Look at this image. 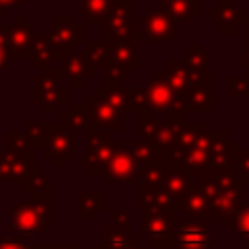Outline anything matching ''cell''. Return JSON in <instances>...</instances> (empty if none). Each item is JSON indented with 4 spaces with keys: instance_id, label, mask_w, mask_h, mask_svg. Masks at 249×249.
<instances>
[{
    "instance_id": "47",
    "label": "cell",
    "mask_w": 249,
    "mask_h": 249,
    "mask_svg": "<svg viewBox=\"0 0 249 249\" xmlns=\"http://www.w3.org/2000/svg\"><path fill=\"white\" fill-rule=\"evenodd\" d=\"M146 249H148V247H146Z\"/></svg>"
},
{
    "instance_id": "31",
    "label": "cell",
    "mask_w": 249,
    "mask_h": 249,
    "mask_svg": "<svg viewBox=\"0 0 249 249\" xmlns=\"http://www.w3.org/2000/svg\"><path fill=\"white\" fill-rule=\"evenodd\" d=\"M167 12L175 23L191 25L193 18L200 14V0H175L167 8Z\"/></svg>"
},
{
    "instance_id": "8",
    "label": "cell",
    "mask_w": 249,
    "mask_h": 249,
    "mask_svg": "<svg viewBox=\"0 0 249 249\" xmlns=\"http://www.w3.org/2000/svg\"><path fill=\"white\" fill-rule=\"evenodd\" d=\"M130 2L113 4L107 19L103 23V41L121 43V41H138V16L128 8Z\"/></svg>"
},
{
    "instance_id": "39",
    "label": "cell",
    "mask_w": 249,
    "mask_h": 249,
    "mask_svg": "<svg viewBox=\"0 0 249 249\" xmlns=\"http://www.w3.org/2000/svg\"><path fill=\"white\" fill-rule=\"evenodd\" d=\"M130 218H132V214L128 210H115L113 212V226L130 228Z\"/></svg>"
},
{
    "instance_id": "18",
    "label": "cell",
    "mask_w": 249,
    "mask_h": 249,
    "mask_svg": "<svg viewBox=\"0 0 249 249\" xmlns=\"http://www.w3.org/2000/svg\"><path fill=\"white\" fill-rule=\"evenodd\" d=\"M8 35H10V58H16V60L29 58L35 31L31 29L29 23H25L23 16H18L14 23L8 25Z\"/></svg>"
},
{
    "instance_id": "28",
    "label": "cell",
    "mask_w": 249,
    "mask_h": 249,
    "mask_svg": "<svg viewBox=\"0 0 249 249\" xmlns=\"http://www.w3.org/2000/svg\"><path fill=\"white\" fill-rule=\"evenodd\" d=\"M23 187L29 195H33V200L51 202V183H49V177L43 173L41 167H37V165L33 167V171L25 179Z\"/></svg>"
},
{
    "instance_id": "21",
    "label": "cell",
    "mask_w": 249,
    "mask_h": 249,
    "mask_svg": "<svg viewBox=\"0 0 249 249\" xmlns=\"http://www.w3.org/2000/svg\"><path fill=\"white\" fill-rule=\"evenodd\" d=\"M212 21L222 33H235L239 23L245 21V10L237 0H220V4L212 8Z\"/></svg>"
},
{
    "instance_id": "37",
    "label": "cell",
    "mask_w": 249,
    "mask_h": 249,
    "mask_svg": "<svg viewBox=\"0 0 249 249\" xmlns=\"http://www.w3.org/2000/svg\"><path fill=\"white\" fill-rule=\"evenodd\" d=\"M10 60V35H8V25H0V70L8 64Z\"/></svg>"
},
{
    "instance_id": "32",
    "label": "cell",
    "mask_w": 249,
    "mask_h": 249,
    "mask_svg": "<svg viewBox=\"0 0 249 249\" xmlns=\"http://www.w3.org/2000/svg\"><path fill=\"white\" fill-rule=\"evenodd\" d=\"M60 121H64L68 126H72L76 132H88L91 130L89 126V119H88V109L86 105H70L68 113L60 115Z\"/></svg>"
},
{
    "instance_id": "20",
    "label": "cell",
    "mask_w": 249,
    "mask_h": 249,
    "mask_svg": "<svg viewBox=\"0 0 249 249\" xmlns=\"http://www.w3.org/2000/svg\"><path fill=\"white\" fill-rule=\"evenodd\" d=\"M235 154H237V148H235V142L230 138V134L226 130H216L210 142V171L208 173L224 169V167H231Z\"/></svg>"
},
{
    "instance_id": "11",
    "label": "cell",
    "mask_w": 249,
    "mask_h": 249,
    "mask_svg": "<svg viewBox=\"0 0 249 249\" xmlns=\"http://www.w3.org/2000/svg\"><path fill=\"white\" fill-rule=\"evenodd\" d=\"M105 45V70L113 72L119 78L128 76L140 64V45L138 41H121Z\"/></svg>"
},
{
    "instance_id": "45",
    "label": "cell",
    "mask_w": 249,
    "mask_h": 249,
    "mask_svg": "<svg viewBox=\"0 0 249 249\" xmlns=\"http://www.w3.org/2000/svg\"><path fill=\"white\" fill-rule=\"evenodd\" d=\"M88 249H103V247H101V245H89Z\"/></svg>"
},
{
    "instance_id": "40",
    "label": "cell",
    "mask_w": 249,
    "mask_h": 249,
    "mask_svg": "<svg viewBox=\"0 0 249 249\" xmlns=\"http://www.w3.org/2000/svg\"><path fill=\"white\" fill-rule=\"evenodd\" d=\"M0 249H31V247L23 243L21 237H12V239H0Z\"/></svg>"
},
{
    "instance_id": "1",
    "label": "cell",
    "mask_w": 249,
    "mask_h": 249,
    "mask_svg": "<svg viewBox=\"0 0 249 249\" xmlns=\"http://www.w3.org/2000/svg\"><path fill=\"white\" fill-rule=\"evenodd\" d=\"M198 183L212 198L214 220L220 228H233L239 212L245 208V183L235 175L233 165L198 175Z\"/></svg>"
},
{
    "instance_id": "6",
    "label": "cell",
    "mask_w": 249,
    "mask_h": 249,
    "mask_svg": "<svg viewBox=\"0 0 249 249\" xmlns=\"http://www.w3.org/2000/svg\"><path fill=\"white\" fill-rule=\"evenodd\" d=\"M86 158L78 160L80 165H86L89 175H103L113 154L119 146H123V140L115 138L113 132H101V130H88L86 132Z\"/></svg>"
},
{
    "instance_id": "41",
    "label": "cell",
    "mask_w": 249,
    "mask_h": 249,
    "mask_svg": "<svg viewBox=\"0 0 249 249\" xmlns=\"http://www.w3.org/2000/svg\"><path fill=\"white\" fill-rule=\"evenodd\" d=\"M23 0H0V16L6 14V8H16L19 6Z\"/></svg>"
},
{
    "instance_id": "5",
    "label": "cell",
    "mask_w": 249,
    "mask_h": 249,
    "mask_svg": "<svg viewBox=\"0 0 249 249\" xmlns=\"http://www.w3.org/2000/svg\"><path fill=\"white\" fill-rule=\"evenodd\" d=\"M175 214L165 208H140V233L138 239L144 247H158L161 249L175 228Z\"/></svg>"
},
{
    "instance_id": "10",
    "label": "cell",
    "mask_w": 249,
    "mask_h": 249,
    "mask_svg": "<svg viewBox=\"0 0 249 249\" xmlns=\"http://www.w3.org/2000/svg\"><path fill=\"white\" fill-rule=\"evenodd\" d=\"M49 37L58 58H62L64 54L76 51L82 41H86V25L78 23L76 16H53Z\"/></svg>"
},
{
    "instance_id": "44",
    "label": "cell",
    "mask_w": 249,
    "mask_h": 249,
    "mask_svg": "<svg viewBox=\"0 0 249 249\" xmlns=\"http://www.w3.org/2000/svg\"><path fill=\"white\" fill-rule=\"evenodd\" d=\"M245 27H247V45H249V18H245Z\"/></svg>"
},
{
    "instance_id": "4",
    "label": "cell",
    "mask_w": 249,
    "mask_h": 249,
    "mask_svg": "<svg viewBox=\"0 0 249 249\" xmlns=\"http://www.w3.org/2000/svg\"><path fill=\"white\" fill-rule=\"evenodd\" d=\"M41 154L53 165H66L70 161V158H76V154H78L76 130L72 126H68L64 121L49 123L45 140L41 144Z\"/></svg>"
},
{
    "instance_id": "36",
    "label": "cell",
    "mask_w": 249,
    "mask_h": 249,
    "mask_svg": "<svg viewBox=\"0 0 249 249\" xmlns=\"http://www.w3.org/2000/svg\"><path fill=\"white\" fill-rule=\"evenodd\" d=\"M228 93L230 95H249V74L231 76L228 80Z\"/></svg>"
},
{
    "instance_id": "26",
    "label": "cell",
    "mask_w": 249,
    "mask_h": 249,
    "mask_svg": "<svg viewBox=\"0 0 249 249\" xmlns=\"http://www.w3.org/2000/svg\"><path fill=\"white\" fill-rule=\"evenodd\" d=\"M185 99H187V111L208 113L212 103H216L218 97L210 95V84H193Z\"/></svg>"
},
{
    "instance_id": "25",
    "label": "cell",
    "mask_w": 249,
    "mask_h": 249,
    "mask_svg": "<svg viewBox=\"0 0 249 249\" xmlns=\"http://www.w3.org/2000/svg\"><path fill=\"white\" fill-rule=\"evenodd\" d=\"M128 152L132 154L138 169L140 167H146V165H152V163H160V161H165L163 156L160 154V150L146 138H134L128 142Z\"/></svg>"
},
{
    "instance_id": "42",
    "label": "cell",
    "mask_w": 249,
    "mask_h": 249,
    "mask_svg": "<svg viewBox=\"0 0 249 249\" xmlns=\"http://www.w3.org/2000/svg\"><path fill=\"white\" fill-rule=\"evenodd\" d=\"M156 2H158V4L161 6V8H165V10H167V8H169V6H171V4L175 2V0H156Z\"/></svg>"
},
{
    "instance_id": "33",
    "label": "cell",
    "mask_w": 249,
    "mask_h": 249,
    "mask_svg": "<svg viewBox=\"0 0 249 249\" xmlns=\"http://www.w3.org/2000/svg\"><path fill=\"white\" fill-rule=\"evenodd\" d=\"M86 56L93 70L105 68V45L103 43H86Z\"/></svg>"
},
{
    "instance_id": "7",
    "label": "cell",
    "mask_w": 249,
    "mask_h": 249,
    "mask_svg": "<svg viewBox=\"0 0 249 249\" xmlns=\"http://www.w3.org/2000/svg\"><path fill=\"white\" fill-rule=\"evenodd\" d=\"M33 101L41 105L43 113H58L60 105L68 101V89L60 84V72L47 68L33 80Z\"/></svg>"
},
{
    "instance_id": "16",
    "label": "cell",
    "mask_w": 249,
    "mask_h": 249,
    "mask_svg": "<svg viewBox=\"0 0 249 249\" xmlns=\"http://www.w3.org/2000/svg\"><path fill=\"white\" fill-rule=\"evenodd\" d=\"M191 185H193V173H189L181 165H169V163H165V167L161 169V173L158 177L156 189H160L163 195H167L169 198H173L179 204L181 198L191 189Z\"/></svg>"
},
{
    "instance_id": "2",
    "label": "cell",
    "mask_w": 249,
    "mask_h": 249,
    "mask_svg": "<svg viewBox=\"0 0 249 249\" xmlns=\"http://www.w3.org/2000/svg\"><path fill=\"white\" fill-rule=\"evenodd\" d=\"M33 144L27 134L10 130L6 134V148L0 150V181L2 183H25L33 171Z\"/></svg>"
},
{
    "instance_id": "22",
    "label": "cell",
    "mask_w": 249,
    "mask_h": 249,
    "mask_svg": "<svg viewBox=\"0 0 249 249\" xmlns=\"http://www.w3.org/2000/svg\"><path fill=\"white\" fill-rule=\"evenodd\" d=\"M158 76H161L179 95H187L193 86V78H191V72L185 60H175V58L167 60L165 66L158 72Z\"/></svg>"
},
{
    "instance_id": "12",
    "label": "cell",
    "mask_w": 249,
    "mask_h": 249,
    "mask_svg": "<svg viewBox=\"0 0 249 249\" xmlns=\"http://www.w3.org/2000/svg\"><path fill=\"white\" fill-rule=\"evenodd\" d=\"M138 41L152 43H173L175 41V21L165 8H156L140 16L138 19Z\"/></svg>"
},
{
    "instance_id": "13",
    "label": "cell",
    "mask_w": 249,
    "mask_h": 249,
    "mask_svg": "<svg viewBox=\"0 0 249 249\" xmlns=\"http://www.w3.org/2000/svg\"><path fill=\"white\" fill-rule=\"evenodd\" d=\"M84 105L88 109V119H89L91 130L119 132L123 128V113H119L103 95L93 91L86 97Z\"/></svg>"
},
{
    "instance_id": "9",
    "label": "cell",
    "mask_w": 249,
    "mask_h": 249,
    "mask_svg": "<svg viewBox=\"0 0 249 249\" xmlns=\"http://www.w3.org/2000/svg\"><path fill=\"white\" fill-rule=\"evenodd\" d=\"M208 224L210 220L175 218V228L167 243L175 249H210L212 235Z\"/></svg>"
},
{
    "instance_id": "27",
    "label": "cell",
    "mask_w": 249,
    "mask_h": 249,
    "mask_svg": "<svg viewBox=\"0 0 249 249\" xmlns=\"http://www.w3.org/2000/svg\"><path fill=\"white\" fill-rule=\"evenodd\" d=\"M111 10V0H80L78 14L86 19V23L103 25L107 14Z\"/></svg>"
},
{
    "instance_id": "14",
    "label": "cell",
    "mask_w": 249,
    "mask_h": 249,
    "mask_svg": "<svg viewBox=\"0 0 249 249\" xmlns=\"http://www.w3.org/2000/svg\"><path fill=\"white\" fill-rule=\"evenodd\" d=\"M214 130L208 123H198V130L195 136V142L185 154V160L181 167H185L193 175H202L210 171V142H212Z\"/></svg>"
},
{
    "instance_id": "23",
    "label": "cell",
    "mask_w": 249,
    "mask_h": 249,
    "mask_svg": "<svg viewBox=\"0 0 249 249\" xmlns=\"http://www.w3.org/2000/svg\"><path fill=\"white\" fill-rule=\"evenodd\" d=\"M95 93L103 95L119 113L128 111V88L123 86V78L115 76L113 72H105L103 86L95 89Z\"/></svg>"
},
{
    "instance_id": "24",
    "label": "cell",
    "mask_w": 249,
    "mask_h": 249,
    "mask_svg": "<svg viewBox=\"0 0 249 249\" xmlns=\"http://www.w3.org/2000/svg\"><path fill=\"white\" fill-rule=\"evenodd\" d=\"M56 58H58V54L53 49V43H51L49 33H39V35L35 33L33 47H31V56H29V60L33 62V66L37 70H47V68L53 66V62Z\"/></svg>"
},
{
    "instance_id": "46",
    "label": "cell",
    "mask_w": 249,
    "mask_h": 249,
    "mask_svg": "<svg viewBox=\"0 0 249 249\" xmlns=\"http://www.w3.org/2000/svg\"><path fill=\"white\" fill-rule=\"evenodd\" d=\"M245 249H249V243H247V247H245Z\"/></svg>"
},
{
    "instance_id": "19",
    "label": "cell",
    "mask_w": 249,
    "mask_h": 249,
    "mask_svg": "<svg viewBox=\"0 0 249 249\" xmlns=\"http://www.w3.org/2000/svg\"><path fill=\"white\" fill-rule=\"evenodd\" d=\"M58 72H60V78H66L72 86H82L95 74V70L88 62L86 53H82V51H72V53L64 54L60 58Z\"/></svg>"
},
{
    "instance_id": "15",
    "label": "cell",
    "mask_w": 249,
    "mask_h": 249,
    "mask_svg": "<svg viewBox=\"0 0 249 249\" xmlns=\"http://www.w3.org/2000/svg\"><path fill=\"white\" fill-rule=\"evenodd\" d=\"M103 183L105 185H117V183H138V165L128 152V148L119 146L117 152L113 154L105 173H103Z\"/></svg>"
},
{
    "instance_id": "3",
    "label": "cell",
    "mask_w": 249,
    "mask_h": 249,
    "mask_svg": "<svg viewBox=\"0 0 249 249\" xmlns=\"http://www.w3.org/2000/svg\"><path fill=\"white\" fill-rule=\"evenodd\" d=\"M8 228L19 237L39 235L51 228V202L19 200L8 214Z\"/></svg>"
},
{
    "instance_id": "30",
    "label": "cell",
    "mask_w": 249,
    "mask_h": 249,
    "mask_svg": "<svg viewBox=\"0 0 249 249\" xmlns=\"http://www.w3.org/2000/svg\"><path fill=\"white\" fill-rule=\"evenodd\" d=\"M103 193H78V220H93L103 210Z\"/></svg>"
},
{
    "instance_id": "29",
    "label": "cell",
    "mask_w": 249,
    "mask_h": 249,
    "mask_svg": "<svg viewBox=\"0 0 249 249\" xmlns=\"http://www.w3.org/2000/svg\"><path fill=\"white\" fill-rule=\"evenodd\" d=\"M136 237H132L130 228H121V226H111L103 230V249H130L132 241Z\"/></svg>"
},
{
    "instance_id": "17",
    "label": "cell",
    "mask_w": 249,
    "mask_h": 249,
    "mask_svg": "<svg viewBox=\"0 0 249 249\" xmlns=\"http://www.w3.org/2000/svg\"><path fill=\"white\" fill-rule=\"evenodd\" d=\"M179 210H181L183 218H189V220H214L212 198L208 196V193L202 189V185L198 181L195 183V179H193V185L187 191V195L181 198Z\"/></svg>"
},
{
    "instance_id": "38",
    "label": "cell",
    "mask_w": 249,
    "mask_h": 249,
    "mask_svg": "<svg viewBox=\"0 0 249 249\" xmlns=\"http://www.w3.org/2000/svg\"><path fill=\"white\" fill-rule=\"evenodd\" d=\"M233 228H235V231L249 243V206H245V208L239 212V216H237Z\"/></svg>"
},
{
    "instance_id": "35",
    "label": "cell",
    "mask_w": 249,
    "mask_h": 249,
    "mask_svg": "<svg viewBox=\"0 0 249 249\" xmlns=\"http://www.w3.org/2000/svg\"><path fill=\"white\" fill-rule=\"evenodd\" d=\"M233 171L243 183H249V150H237L233 158Z\"/></svg>"
},
{
    "instance_id": "34",
    "label": "cell",
    "mask_w": 249,
    "mask_h": 249,
    "mask_svg": "<svg viewBox=\"0 0 249 249\" xmlns=\"http://www.w3.org/2000/svg\"><path fill=\"white\" fill-rule=\"evenodd\" d=\"M47 128H49V123L45 121H29L27 123V138L31 140V144L37 148H41L43 140H45V134H47Z\"/></svg>"
},
{
    "instance_id": "43",
    "label": "cell",
    "mask_w": 249,
    "mask_h": 249,
    "mask_svg": "<svg viewBox=\"0 0 249 249\" xmlns=\"http://www.w3.org/2000/svg\"><path fill=\"white\" fill-rule=\"evenodd\" d=\"M53 249H78L76 245H53Z\"/></svg>"
}]
</instances>
